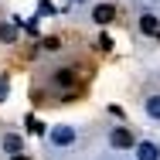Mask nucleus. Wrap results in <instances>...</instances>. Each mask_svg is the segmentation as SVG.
I'll list each match as a JSON object with an SVG mask.
<instances>
[{"label":"nucleus","mask_w":160,"mask_h":160,"mask_svg":"<svg viewBox=\"0 0 160 160\" xmlns=\"http://www.w3.org/2000/svg\"><path fill=\"white\" fill-rule=\"evenodd\" d=\"M72 140H75V129H72V126H58V129H51V143H55V147H68Z\"/></svg>","instance_id":"1"},{"label":"nucleus","mask_w":160,"mask_h":160,"mask_svg":"<svg viewBox=\"0 0 160 160\" xmlns=\"http://www.w3.org/2000/svg\"><path fill=\"white\" fill-rule=\"evenodd\" d=\"M55 85H62V89H72V85H78V72H75V68H62V72L55 75Z\"/></svg>","instance_id":"2"},{"label":"nucleus","mask_w":160,"mask_h":160,"mask_svg":"<svg viewBox=\"0 0 160 160\" xmlns=\"http://www.w3.org/2000/svg\"><path fill=\"white\" fill-rule=\"evenodd\" d=\"M112 147H119V150L133 147V133H129L126 126H116V129H112Z\"/></svg>","instance_id":"3"},{"label":"nucleus","mask_w":160,"mask_h":160,"mask_svg":"<svg viewBox=\"0 0 160 160\" xmlns=\"http://www.w3.org/2000/svg\"><path fill=\"white\" fill-rule=\"evenodd\" d=\"M112 17H116V7L112 3H99L96 10H92V21H99V24H109Z\"/></svg>","instance_id":"4"},{"label":"nucleus","mask_w":160,"mask_h":160,"mask_svg":"<svg viewBox=\"0 0 160 160\" xmlns=\"http://www.w3.org/2000/svg\"><path fill=\"white\" fill-rule=\"evenodd\" d=\"M140 31H143V34H157V31H160L157 17H153V14H143V21H140Z\"/></svg>","instance_id":"5"},{"label":"nucleus","mask_w":160,"mask_h":160,"mask_svg":"<svg viewBox=\"0 0 160 160\" xmlns=\"http://www.w3.org/2000/svg\"><path fill=\"white\" fill-rule=\"evenodd\" d=\"M160 150L153 147V143H140V160H157Z\"/></svg>","instance_id":"6"},{"label":"nucleus","mask_w":160,"mask_h":160,"mask_svg":"<svg viewBox=\"0 0 160 160\" xmlns=\"http://www.w3.org/2000/svg\"><path fill=\"white\" fill-rule=\"evenodd\" d=\"M24 143H21V136H3V150H10L14 157H17V150H21Z\"/></svg>","instance_id":"7"},{"label":"nucleus","mask_w":160,"mask_h":160,"mask_svg":"<svg viewBox=\"0 0 160 160\" xmlns=\"http://www.w3.org/2000/svg\"><path fill=\"white\" fill-rule=\"evenodd\" d=\"M41 48H44V51H58V48H62V41H58V38H44V41H41Z\"/></svg>","instance_id":"8"},{"label":"nucleus","mask_w":160,"mask_h":160,"mask_svg":"<svg viewBox=\"0 0 160 160\" xmlns=\"http://www.w3.org/2000/svg\"><path fill=\"white\" fill-rule=\"evenodd\" d=\"M0 38H3V41H14V38H17V31H14L10 24H0Z\"/></svg>","instance_id":"9"},{"label":"nucleus","mask_w":160,"mask_h":160,"mask_svg":"<svg viewBox=\"0 0 160 160\" xmlns=\"http://www.w3.org/2000/svg\"><path fill=\"white\" fill-rule=\"evenodd\" d=\"M99 51H109V48H112V38H109V34H99Z\"/></svg>","instance_id":"10"},{"label":"nucleus","mask_w":160,"mask_h":160,"mask_svg":"<svg viewBox=\"0 0 160 160\" xmlns=\"http://www.w3.org/2000/svg\"><path fill=\"white\" fill-rule=\"evenodd\" d=\"M147 109H150V116H160V99H150Z\"/></svg>","instance_id":"11"},{"label":"nucleus","mask_w":160,"mask_h":160,"mask_svg":"<svg viewBox=\"0 0 160 160\" xmlns=\"http://www.w3.org/2000/svg\"><path fill=\"white\" fill-rule=\"evenodd\" d=\"M14 160H28V157H21V153H17V157H14Z\"/></svg>","instance_id":"12"},{"label":"nucleus","mask_w":160,"mask_h":160,"mask_svg":"<svg viewBox=\"0 0 160 160\" xmlns=\"http://www.w3.org/2000/svg\"><path fill=\"white\" fill-rule=\"evenodd\" d=\"M75 3H82V0H75Z\"/></svg>","instance_id":"13"},{"label":"nucleus","mask_w":160,"mask_h":160,"mask_svg":"<svg viewBox=\"0 0 160 160\" xmlns=\"http://www.w3.org/2000/svg\"><path fill=\"white\" fill-rule=\"evenodd\" d=\"M157 38H160V31H157Z\"/></svg>","instance_id":"14"}]
</instances>
